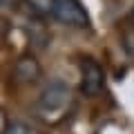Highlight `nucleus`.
Wrapping results in <instances>:
<instances>
[{
    "label": "nucleus",
    "mask_w": 134,
    "mask_h": 134,
    "mask_svg": "<svg viewBox=\"0 0 134 134\" xmlns=\"http://www.w3.org/2000/svg\"><path fill=\"white\" fill-rule=\"evenodd\" d=\"M25 2L31 7V11L36 16L43 18V16H47V14L54 11V2H56V0H25Z\"/></svg>",
    "instance_id": "39448f33"
},
{
    "label": "nucleus",
    "mask_w": 134,
    "mask_h": 134,
    "mask_svg": "<svg viewBox=\"0 0 134 134\" xmlns=\"http://www.w3.org/2000/svg\"><path fill=\"white\" fill-rule=\"evenodd\" d=\"M69 107H72V87L60 78L49 81L36 100V112L40 119H45V123H58L69 112Z\"/></svg>",
    "instance_id": "f257e3e1"
},
{
    "label": "nucleus",
    "mask_w": 134,
    "mask_h": 134,
    "mask_svg": "<svg viewBox=\"0 0 134 134\" xmlns=\"http://www.w3.org/2000/svg\"><path fill=\"white\" fill-rule=\"evenodd\" d=\"M5 134H38V130H34L29 123H23V121H11Z\"/></svg>",
    "instance_id": "423d86ee"
},
{
    "label": "nucleus",
    "mask_w": 134,
    "mask_h": 134,
    "mask_svg": "<svg viewBox=\"0 0 134 134\" xmlns=\"http://www.w3.org/2000/svg\"><path fill=\"white\" fill-rule=\"evenodd\" d=\"M105 87V74L103 67L94 58H83L81 60V92L90 98L98 96Z\"/></svg>",
    "instance_id": "7ed1b4c3"
},
{
    "label": "nucleus",
    "mask_w": 134,
    "mask_h": 134,
    "mask_svg": "<svg viewBox=\"0 0 134 134\" xmlns=\"http://www.w3.org/2000/svg\"><path fill=\"white\" fill-rule=\"evenodd\" d=\"M54 18L69 27H87L90 25V14L81 5V0H56L54 2Z\"/></svg>",
    "instance_id": "f03ea898"
},
{
    "label": "nucleus",
    "mask_w": 134,
    "mask_h": 134,
    "mask_svg": "<svg viewBox=\"0 0 134 134\" xmlns=\"http://www.w3.org/2000/svg\"><path fill=\"white\" fill-rule=\"evenodd\" d=\"M14 74H16V81L18 83H25V85L36 83V78L40 76V63L34 56H23V58H18V63H16Z\"/></svg>",
    "instance_id": "20e7f679"
},
{
    "label": "nucleus",
    "mask_w": 134,
    "mask_h": 134,
    "mask_svg": "<svg viewBox=\"0 0 134 134\" xmlns=\"http://www.w3.org/2000/svg\"><path fill=\"white\" fill-rule=\"evenodd\" d=\"M20 0H0V9H14V7H18Z\"/></svg>",
    "instance_id": "0eeeda50"
}]
</instances>
